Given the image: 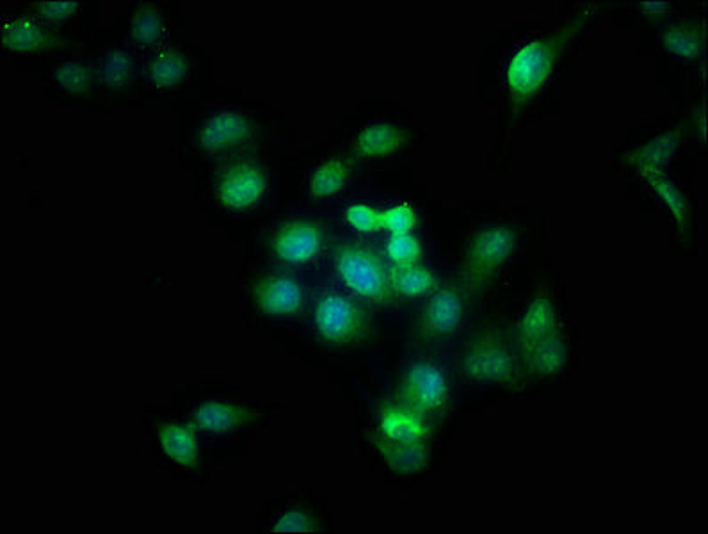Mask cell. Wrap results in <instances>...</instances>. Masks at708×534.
Here are the masks:
<instances>
[{
  "label": "cell",
  "instance_id": "1",
  "mask_svg": "<svg viewBox=\"0 0 708 534\" xmlns=\"http://www.w3.org/2000/svg\"><path fill=\"white\" fill-rule=\"evenodd\" d=\"M588 17L589 13H584L572 24L564 25L556 34L531 41L516 52L506 73L507 86L516 98L527 100L547 84L556 70L557 59L561 57L564 45L572 40L573 34L579 31L580 25H584Z\"/></svg>",
  "mask_w": 708,
  "mask_h": 534
},
{
  "label": "cell",
  "instance_id": "2",
  "mask_svg": "<svg viewBox=\"0 0 708 534\" xmlns=\"http://www.w3.org/2000/svg\"><path fill=\"white\" fill-rule=\"evenodd\" d=\"M335 266L344 284L367 300L385 301L390 296V271L369 248L347 244L338 248Z\"/></svg>",
  "mask_w": 708,
  "mask_h": 534
},
{
  "label": "cell",
  "instance_id": "3",
  "mask_svg": "<svg viewBox=\"0 0 708 534\" xmlns=\"http://www.w3.org/2000/svg\"><path fill=\"white\" fill-rule=\"evenodd\" d=\"M516 232L506 225H493L475 234L467 250V278L474 284L493 275L515 251Z\"/></svg>",
  "mask_w": 708,
  "mask_h": 534
},
{
  "label": "cell",
  "instance_id": "4",
  "mask_svg": "<svg viewBox=\"0 0 708 534\" xmlns=\"http://www.w3.org/2000/svg\"><path fill=\"white\" fill-rule=\"evenodd\" d=\"M401 399L413 412H440L449 399V385L442 369L429 362H417L404 374Z\"/></svg>",
  "mask_w": 708,
  "mask_h": 534
},
{
  "label": "cell",
  "instance_id": "5",
  "mask_svg": "<svg viewBox=\"0 0 708 534\" xmlns=\"http://www.w3.org/2000/svg\"><path fill=\"white\" fill-rule=\"evenodd\" d=\"M461 369L477 383H504L515 374V355L502 340H477L463 355Z\"/></svg>",
  "mask_w": 708,
  "mask_h": 534
},
{
  "label": "cell",
  "instance_id": "6",
  "mask_svg": "<svg viewBox=\"0 0 708 534\" xmlns=\"http://www.w3.org/2000/svg\"><path fill=\"white\" fill-rule=\"evenodd\" d=\"M315 326L324 339L347 342L362 332L365 316L349 298L330 292L321 296L315 305Z\"/></svg>",
  "mask_w": 708,
  "mask_h": 534
},
{
  "label": "cell",
  "instance_id": "7",
  "mask_svg": "<svg viewBox=\"0 0 708 534\" xmlns=\"http://www.w3.org/2000/svg\"><path fill=\"white\" fill-rule=\"evenodd\" d=\"M266 178L251 162H237L221 175L218 184L219 202L226 209L244 211L262 198Z\"/></svg>",
  "mask_w": 708,
  "mask_h": 534
},
{
  "label": "cell",
  "instance_id": "8",
  "mask_svg": "<svg viewBox=\"0 0 708 534\" xmlns=\"http://www.w3.org/2000/svg\"><path fill=\"white\" fill-rule=\"evenodd\" d=\"M321 246V230L310 221H290L273 237L274 255L289 264H303L315 259Z\"/></svg>",
  "mask_w": 708,
  "mask_h": 534
},
{
  "label": "cell",
  "instance_id": "9",
  "mask_svg": "<svg viewBox=\"0 0 708 534\" xmlns=\"http://www.w3.org/2000/svg\"><path fill=\"white\" fill-rule=\"evenodd\" d=\"M461 319H463L461 292L456 287H445L436 292L424 308L420 330L424 337H431V339L445 337L458 330Z\"/></svg>",
  "mask_w": 708,
  "mask_h": 534
},
{
  "label": "cell",
  "instance_id": "10",
  "mask_svg": "<svg viewBox=\"0 0 708 534\" xmlns=\"http://www.w3.org/2000/svg\"><path fill=\"white\" fill-rule=\"evenodd\" d=\"M250 132L251 125L244 114L221 111L203 123L200 143L209 152H223L244 143Z\"/></svg>",
  "mask_w": 708,
  "mask_h": 534
},
{
  "label": "cell",
  "instance_id": "11",
  "mask_svg": "<svg viewBox=\"0 0 708 534\" xmlns=\"http://www.w3.org/2000/svg\"><path fill=\"white\" fill-rule=\"evenodd\" d=\"M258 305L266 314H292L303 303V292L289 276H271L255 287Z\"/></svg>",
  "mask_w": 708,
  "mask_h": 534
},
{
  "label": "cell",
  "instance_id": "12",
  "mask_svg": "<svg viewBox=\"0 0 708 534\" xmlns=\"http://www.w3.org/2000/svg\"><path fill=\"white\" fill-rule=\"evenodd\" d=\"M379 431L387 442L411 444L426 438L427 426L422 415L410 408H385L379 417Z\"/></svg>",
  "mask_w": 708,
  "mask_h": 534
},
{
  "label": "cell",
  "instance_id": "13",
  "mask_svg": "<svg viewBox=\"0 0 708 534\" xmlns=\"http://www.w3.org/2000/svg\"><path fill=\"white\" fill-rule=\"evenodd\" d=\"M406 132L388 122L372 123L358 134L354 148L367 159H381L397 152L406 141Z\"/></svg>",
  "mask_w": 708,
  "mask_h": 534
},
{
  "label": "cell",
  "instance_id": "14",
  "mask_svg": "<svg viewBox=\"0 0 708 534\" xmlns=\"http://www.w3.org/2000/svg\"><path fill=\"white\" fill-rule=\"evenodd\" d=\"M248 421V412L241 406L223 401H209L196 406L193 412V422L203 431L212 433H225L239 428Z\"/></svg>",
  "mask_w": 708,
  "mask_h": 534
},
{
  "label": "cell",
  "instance_id": "15",
  "mask_svg": "<svg viewBox=\"0 0 708 534\" xmlns=\"http://www.w3.org/2000/svg\"><path fill=\"white\" fill-rule=\"evenodd\" d=\"M157 437H159L162 453L166 454L171 462L189 469H194L198 465V449L191 429L178 424H166L159 428Z\"/></svg>",
  "mask_w": 708,
  "mask_h": 534
},
{
  "label": "cell",
  "instance_id": "16",
  "mask_svg": "<svg viewBox=\"0 0 708 534\" xmlns=\"http://www.w3.org/2000/svg\"><path fill=\"white\" fill-rule=\"evenodd\" d=\"M531 373L556 374L566 364V348L563 340L550 333L522 351Z\"/></svg>",
  "mask_w": 708,
  "mask_h": 534
},
{
  "label": "cell",
  "instance_id": "17",
  "mask_svg": "<svg viewBox=\"0 0 708 534\" xmlns=\"http://www.w3.org/2000/svg\"><path fill=\"white\" fill-rule=\"evenodd\" d=\"M554 333V312L552 305L545 298H538L527 308L518 326V344L520 351L532 346L534 342Z\"/></svg>",
  "mask_w": 708,
  "mask_h": 534
},
{
  "label": "cell",
  "instance_id": "18",
  "mask_svg": "<svg viewBox=\"0 0 708 534\" xmlns=\"http://www.w3.org/2000/svg\"><path fill=\"white\" fill-rule=\"evenodd\" d=\"M50 41V36L40 24L27 18H18L4 25L2 43L4 47L13 52H33L45 47Z\"/></svg>",
  "mask_w": 708,
  "mask_h": 534
},
{
  "label": "cell",
  "instance_id": "19",
  "mask_svg": "<svg viewBox=\"0 0 708 534\" xmlns=\"http://www.w3.org/2000/svg\"><path fill=\"white\" fill-rule=\"evenodd\" d=\"M435 276L426 267L417 266H394L390 269V285L392 291L401 294L404 298H417L422 294L435 289Z\"/></svg>",
  "mask_w": 708,
  "mask_h": 534
},
{
  "label": "cell",
  "instance_id": "20",
  "mask_svg": "<svg viewBox=\"0 0 708 534\" xmlns=\"http://www.w3.org/2000/svg\"><path fill=\"white\" fill-rule=\"evenodd\" d=\"M678 139H680L678 130H668L660 134L659 138L646 143L643 148H639V152L632 157L639 173L662 170L669 157L675 154Z\"/></svg>",
  "mask_w": 708,
  "mask_h": 534
},
{
  "label": "cell",
  "instance_id": "21",
  "mask_svg": "<svg viewBox=\"0 0 708 534\" xmlns=\"http://www.w3.org/2000/svg\"><path fill=\"white\" fill-rule=\"evenodd\" d=\"M349 166L342 159H330L321 164L310 177V193L314 198H330L346 186Z\"/></svg>",
  "mask_w": 708,
  "mask_h": 534
},
{
  "label": "cell",
  "instance_id": "22",
  "mask_svg": "<svg viewBox=\"0 0 708 534\" xmlns=\"http://www.w3.org/2000/svg\"><path fill=\"white\" fill-rule=\"evenodd\" d=\"M383 456L390 469L403 474H413L426 467L427 447L422 442H411V444L387 442L383 445Z\"/></svg>",
  "mask_w": 708,
  "mask_h": 534
},
{
  "label": "cell",
  "instance_id": "23",
  "mask_svg": "<svg viewBox=\"0 0 708 534\" xmlns=\"http://www.w3.org/2000/svg\"><path fill=\"white\" fill-rule=\"evenodd\" d=\"M187 70L189 65L184 57L175 52H164L150 61L148 77L159 88H173L186 79Z\"/></svg>",
  "mask_w": 708,
  "mask_h": 534
},
{
  "label": "cell",
  "instance_id": "24",
  "mask_svg": "<svg viewBox=\"0 0 708 534\" xmlns=\"http://www.w3.org/2000/svg\"><path fill=\"white\" fill-rule=\"evenodd\" d=\"M162 34H164V20L157 9H139L130 20V40L134 41L137 47L150 49L162 40Z\"/></svg>",
  "mask_w": 708,
  "mask_h": 534
},
{
  "label": "cell",
  "instance_id": "25",
  "mask_svg": "<svg viewBox=\"0 0 708 534\" xmlns=\"http://www.w3.org/2000/svg\"><path fill=\"white\" fill-rule=\"evenodd\" d=\"M700 29L694 25L678 24L669 27L660 36L662 45L680 57H694L700 54L701 49Z\"/></svg>",
  "mask_w": 708,
  "mask_h": 534
},
{
  "label": "cell",
  "instance_id": "26",
  "mask_svg": "<svg viewBox=\"0 0 708 534\" xmlns=\"http://www.w3.org/2000/svg\"><path fill=\"white\" fill-rule=\"evenodd\" d=\"M641 175L655 189V193L662 198V202L668 205L676 223L680 227H685L687 218H689V207L685 202V196L669 182L668 178L662 177V171H650V173H641Z\"/></svg>",
  "mask_w": 708,
  "mask_h": 534
},
{
  "label": "cell",
  "instance_id": "27",
  "mask_svg": "<svg viewBox=\"0 0 708 534\" xmlns=\"http://www.w3.org/2000/svg\"><path fill=\"white\" fill-rule=\"evenodd\" d=\"M134 72V61L125 50H109L102 59L100 66V79L107 88H123L130 81V75Z\"/></svg>",
  "mask_w": 708,
  "mask_h": 534
},
{
  "label": "cell",
  "instance_id": "28",
  "mask_svg": "<svg viewBox=\"0 0 708 534\" xmlns=\"http://www.w3.org/2000/svg\"><path fill=\"white\" fill-rule=\"evenodd\" d=\"M54 81L66 93L79 95L88 88L89 82H91V73H89L88 66L82 65L79 61H65L57 66L56 72H54Z\"/></svg>",
  "mask_w": 708,
  "mask_h": 534
},
{
  "label": "cell",
  "instance_id": "29",
  "mask_svg": "<svg viewBox=\"0 0 708 534\" xmlns=\"http://www.w3.org/2000/svg\"><path fill=\"white\" fill-rule=\"evenodd\" d=\"M387 255L394 266H413L422 255V244L413 234H394L388 239Z\"/></svg>",
  "mask_w": 708,
  "mask_h": 534
},
{
  "label": "cell",
  "instance_id": "30",
  "mask_svg": "<svg viewBox=\"0 0 708 534\" xmlns=\"http://www.w3.org/2000/svg\"><path fill=\"white\" fill-rule=\"evenodd\" d=\"M346 221L354 230L369 234L381 228V211H376L367 203H354L346 209Z\"/></svg>",
  "mask_w": 708,
  "mask_h": 534
},
{
  "label": "cell",
  "instance_id": "31",
  "mask_svg": "<svg viewBox=\"0 0 708 534\" xmlns=\"http://www.w3.org/2000/svg\"><path fill=\"white\" fill-rule=\"evenodd\" d=\"M417 225L415 212L410 207L397 205L381 211V228L394 234H411V230Z\"/></svg>",
  "mask_w": 708,
  "mask_h": 534
},
{
  "label": "cell",
  "instance_id": "32",
  "mask_svg": "<svg viewBox=\"0 0 708 534\" xmlns=\"http://www.w3.org/2000/svg\"><path fill=\"white\" fill-rule=\"evenodd\" d=\"M81 4L77 0H45L36 4V15L45 22H59L77 13Z\"/></svg>",
  "mask_w": 708,
  "mask_h": 534
},
{
  "label": "cell",
  "instance_id": "33",
  "mask_svg": "<svg viewBox=\"0 0 708 534\" xmlns=\"http://www.w3.org/2000/svg\"><path fill=\"white\" fill-rule=\"evenodd\" d=\"M317 522L308 513L301 510H290L283 513L282 517L274 522L273 531H290V533H301V531H315Z\"/></svg>",
  "mask_w": 708,
  "mask_h": 534
},
{
  "label": "cell",
  "instance_id": "34",
  "mask_svg": "<svg viewBox=\"0 0 708 534\" xmlns=\"http://www.w3.org/2000/svg\"><path fill=\"white\" fill-rule=\"evenodd\" d=\"M639 8L643 9L644 15L659 17V15H664L666 11H669V4L668 2L655 0V2H643V4H639Z\"/></svg>",
  "mask_w": 708,
  "mask_h": 534
}]
</instances>
